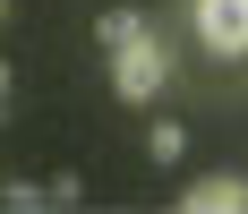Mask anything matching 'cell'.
I'll return each mask as SVG.
<instances>
[{
    "label": "cell",
    "mask_w": 248,
    "mask_h": 214,
    "mask_svg": "<svg viewBox=\"0 0 248 214\" xmlns=\"http://www.w3.org/2000/svg\"><path fill=\"white\" fill-rule=\"evenodd\" d=\"M163 86H171V51H163V34L111 51V95H120V103H154Z\"/></svg>",
    "instance_id": "obj_1"
},
{
    "label": "cell",
    "mask_w": 248,
    "mask_h": 214,
    "mask_svg": "<svg viewBox=\"0 0 248 214\" xmlns=\"http://www.w3.org/2000/svg\"><path fill=\"white\" fill-rule=\"evenodd\" d=\"M197 34L214 60H248V0H197Z\"/></svg>",
    "instance_id": "obj_2"
},
{
    "label": "cell",
    "mask_w": 248,
    "mask_h": 214,
    "mask_svg": "<svg viewBox=\"0 0 248 214\" xmlns=\"http://www.w3.org/2000/svg\"><path fill=\"white\" fill-rule=\"evenodd\" d=\"M180 206L188 214H240L248 206V171H205L197 189H180Z\"/></svg>",
    "instance_id": "obj_3"
},
{
    "label": "cell",
    "mask_w": 248,
    "mask_h": 214,
    "mask_svg": "<svg viewBox=\"0 0 248 214\" xmlns=\"http://www.w3.org/2000/svg\"><path fill=\"white\" fill-rule=\"evenodd\" d=\"M146 34H154L146 9H103V17H94V43L103 51H128V43H146Z\"/></svg>",
    "instance_id": "obj_4"
},
{
    "label": "cell",
    "mask_w": 248,
    "mask_h": 214,
    "mask_svg": "<svg viewBox=\"0 0 248 214\" xmlns=\"http://www.w3.org/2000/svg\"><path fill=\"white\" fill-rule=\"evenodd\" d=\"M146 154H154V163H180V154H188V129H180V120H154V129H146Z\"/></svg>",
    "instance_id": "obj_5"
},
{
    "label": "cell",
    "mask_w": 248,
    "mask_h": 214,
    "mask_svg": "<svg viewBox=\"0 0 248 214\" xmlns=\"http://www.w3.org/2000/svg\"><path fill=\"white\" fill-rule=\"evenodd\" d=\"M0 206H9V214H34V206H51V189H43V180H0Z\"/></svg>",
    "instance_id": "obj_6"
},
{
    "label": "cell",
    "mask_w": 248,
    "mask_h": 214,
    "mask_svg": "<svg viewBox=\"0 0 248 214\" xmlns=\"http://www.w3.org/2000/svg\"><path fill=\"white\" fill-rule=\"evenodd\" d=\"M43 189H51V206H86V180H77V171H51Z\"/></svg>",
    "instance_id": "obj_7"
},
{
    "label": "cell",
    "mask_w": 248,
    "mask_h": 214,
    "mask_svg": "<svg viewBox=\"0 0 248 214\" xmlns=\"http://www.w3.org/2000/svg\"><path fill=\"white\" fill-rule=\"evenodd\" d=\"M9 86H17V77H9V60H0V120H9Z\"/></svg>",
    "instance_id": "obj_8"
},
{
    "label": "cell",
    "mask_w": 248,
    "mask_h": 214,
    "mask_svg": "<svg viewBox=\"0 0 248 214\" xmlns=\"http://www.w3.org/2000/svg\"><path fill=\"white\" fill-rule=\"evenodd\" d=\"M0 26H9V0H0Z\"/></svg>",
    "instance_id": "obj_9"
}]
</instances>
